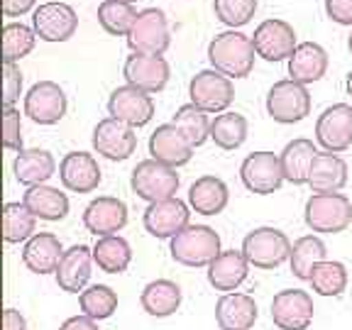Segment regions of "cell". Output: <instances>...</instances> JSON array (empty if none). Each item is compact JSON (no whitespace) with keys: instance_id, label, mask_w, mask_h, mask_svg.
<instances>
[{"instance_id":"cell-1","label":"cell","mask_w":352,"mask_h":330,"mask_svg":"<svg viewBox=\"0 0 352 330\" xmlns=\"http://www.w3.org/2000/svg\"><path fill=\"white\" fill-rule=\"evenodd\" d=\"M254 44L242 32H220L208 44V61L215 72L226 74L228 78L250 76L254 66Z\"/></svg>"},{"instance_id":"cell-2","label":"cell","mask_w":352,"mask_h":330,"mask_svg":"<svg viewBox=\"0 0 352 330\" xmlns=\"http://www.w3.org/2000/svg\"><path fill=\"white\" fill-rule=\"evenodd\" d=\"M171 259L184 267H210L220 254V235L208 226H188L171 237Z\"/></svg>"},{"instance_id":"cell-3","label":"cell","mask_w":352,"mask_h":330,"mask_svg":"<svg viewBox=\"0 0 352 330\" xmlns=\"http://www.w3.org/2000/svg\"><path fill=\"white\" fill-rule=\"evenodd\" d=\"M306 226L314 232L336 235L350 228L352 223V204L342 193H314L306 201L303 210Z\"/></svg>"},{"instance_id":"cell-4","label":"cell","mask_w":352,"mask_h":330,"mask_svg":"<svg viewBox=\"0 0 352 330\" xmlns=\"http://www.w3.org/2000/svg\"><path fill=\"white\" fill-rule=\"evenodd\" d=\"M292 242L276 228H254L242 240V254L250 262V267L257 270H276L286 259L292 257Z\"/></svg>"},{"instance_id":"cell-5","label":"cell","mask_w":352,"mask_h":330,"mask_svg":"<svg viewBox=\"0 0 352 330\" xmlns=\"http://www.w3.org/2000/svg\"><path fill=\"white\" fill-rule=\"evenodd\" d=\"M132 191L140 198L157 204V201H166V198H176L179 191V174L174 166H166L157 160H144L135 166L132 171Z\"/></svg>"},{"instance_id":"cell-6","label":"cell","mask_w":352,"mask_h":330,"mask_svg":"<svg viewBox=\"0 0 352 330\" xmlns=\"http://www.w3.org/2000/svg\"><path fill=\"white\" fill-rule=\"evenodd\" d=\"M169 25H166L164 12L157 10V8H147V10L140 12L130 34H127V44H130L132 54L162 56L169 50Z\"/></svg>"},{"instance_id":"cell-7","label":"cell","mask_w":352,"mask_h":330,"mask_svg":"<svg viewBox=\"0 0 352 330\" xmlns=\"http://www.w3.org/2000/svg\"><path fill=\"white\" fill-rule=\"evenodd\" d=\"M267 113L281 125L301 122L311 113V96H308L306 86L292 81V78L276 81L267 96Z\"/></svg>"},{"instance_id":"cell-8","label":"cell","mask_w":352,"mask_h":330,"mask_svg":"<svg viewBox=\"0 0 352 330\" xmlns=\"http://www.w3.org/2000/svg\"><path fill=\"white\" fill-rule=\"evenodd\" d=\"M188 96L196 108L206 110V113H226L230 108L232 98H235V88L232 81L226 74L215 72V69H206L198 72L188 83Z\"/></svg>"},{"instance_id":"cell-9","label":"cell","mask_w":352,"mask_h":330,"mask_svg":"<svg viewBox=\"0 0 352 330\" xmlns=\"http://www.w3.org/2000/svg\"><path fill=\"white\" fill-rule=\"evenodd\" d=\"M240 179L248 191L259 193V196L279 191L281 184L286 182L281 157H276L274 152H252L242 162Z\"/></svg>"},{"instance_id":"cell-10","label":"cell","mask_w":352,"mask_h":330,"mask_svg":"<svg viewBox=\"0 0 352 330\" xmlns=\"http://www.w3.org/2000/svg\"><path fill=\"white\" fill-rule=\"evenodd\" d=\"M272 320L279 330H306L314 323V298L301 289H284L272 301Z\"/></svg>"},{"instance_id":"cell-11","label":"cell","mask_w":352,"mask_h":330,"mask_svg":"<svg viewBox=\"0 0 352 330\" xmlns=\"http://www.w3.org/2000/svg\"><path fill=\"white\" fill-rule=\"evenodd\" d=\"M316 140L325 152H345L352 144V108L336 103L325 108L316 122Z\"/></svg>"},{"instance_id":"cell-12","label":"cell","mask_w":352,"mask_h":330,"mask_svg":"<svg viewBox=\"0 0 352 330\" xmlns=\"http://www.w3.org/2000/svg\"><path fill=\"white\" fill-rule=\"evenodd\" d=\"M188 206L179 198H166V201H157L149 204L142 215L144 230L157 240H166V237H176L184 228H188Z\"/></svg>"},{"instance_id":"cell-13","label":"cell","mask_w":352,"mask_h":330,"mask_svg":"<svg viewBox=\"0 0 352 330\" xmlns=\"http://www.w3.org/2000/svg\"><path fill=\"white\" fill-rule=\"evenodd\" d=\"M25 116L37 125H56L66 116V96L59 83L39 81L25 96Z\"/></svg>"},{"instance_id":"cell-14","label":"cell","mask_w":352,"mask_h":330,"mask_svg":"<svg viewBox=\"0 0 352 330\" xmlns=\"http://www.w3.org/2000/svg\"><path fill=\"white\" fill-rule=\"evenodd\" d=\"M94 147L98 154H103L105 160H113V162L127 160L138 149L135 127L122 120H116V118H105L94 130Z\"/></svg>"},{"instance_id":"cell-15","label":"cell","mask_w":352,"mask_h":330,"mask_svg":"<svg viewBox=\"0 0 352 330\" xmlns=\"http://www.w3.org/2000/svg\"><path fill=\"white\" fill-rule=\"evenodd\" d=\"M78 28L76 10L66 3H44L34 10L32 30L44 42H66Z\"/></svg>"},{"instance_id":"cell-16","label":"cell","mask_w":352,"mask_h":330,"mask_svg":"<svg viewBox=\"0 0 352 330\" xmlns=\"http://www.w3.org/2000/svg\"><path fill=\"white\" fill-rule=\"evenodd\" d=\"M254 52L257 56L267 61H281L292 59V54L296 52V32L289 22L284 20H264L257 30H254Z\"/></svg>"},{"instance_id":"cell-17","label":"cell","mask_w":352,"mask_h":330,"mask_svg":"<svg viewBox=\"0 0 352 330\" xmlns=\"http://www.w3.org/2000/svg\"><path fill=\"white\" fill-rule=\"evenodd\" d=\"M122 76L127 86H135L144 94H160L162 88L169 83V64L164 56H149V54H132L125 59Z\"/></svg>"},{"instance_id":"cell-18","label":"cell","mask_w":352,"mask_h":330,"mask_svg":"<svg viewBox=\"0 0 352 330\" xmlns=\"http://www.w3.org/2000/svg\"><path fill=\"white\" fill-rule=\"evenodd\" d=\"M108 113H110V118L127 122V125H132V127H144L154 116V100H152V96L140 91V88L122 86L110 94Z\"/></svg>"},{"instance_id":"cell-19","label":"cell","mask_w":352,"mask_h":330,"mask_svg":"<svg viewBox=\"0 0 352 330\" xmlns=\"http://www.w3.org/2000/svg\"><path fill=\"white\" fill-rule=\"evenodd\" d=\"M83 226L96 237L118 235L127 226V206L122 204L120 198L98 196L83 210Z\"/></svg>"},{"instance_id":"cell-20","label":"cell","mask_w":352,"mask_h":330,"mask_svg":"<svg viewBox=\"0 0 352 330\" xmlns=\"http://www.w3.org/2000/svg\"><path fill=\"white\" fill-rule=\"evenodd\" d=\"M149 154H152V160L176 169V166H184L191 162L193 144L188 142L186 135L179 127L166 122V125H160L152 132V138H149Z\"/></svg>"},{"instance_id":"cell-21","label":"cell","mask_w":352,"mask_h":330,"mask_svg":"<svg viewBox=\"0 0 352 330\" xmlns=\"http://www.w3.org/2000/svg\"><path fill=\"white\" fill-rule=\"evenodd\" d=\"M59 179L64 188L74 193H91L100 184V166L88 152H69L59 164Z\"/></svg>"},{"instance_id":"cell-22","label":"cell","mask_w":352,"mask_h":330,"mask_svg":"<svg viewBox=\"0 0 352 330\" xmlns=\"http://www.w3.org/2000/svg\"><path fill=\"white\" fill-rule=\"evenodd\" d=\"M91 264H94V248L74 245L64 252L56 270V284L61 292L78 294L86 292V284L91 279Z\"/></svg>"},{"instance_id":"cell-23","label":"cell","mask_w":352,"mask_h":330,"mask_svg":"<svg viewBox=\"0 0 352 330\" xmlns=\"http://www.w3.org/2000/svg\"><path fill=\"white\" fill-rule=\"evenodd\" d=\"M250 274V262L245 259L242 250H226V252H220L218 257L210 262L208 267V284L213 286L215 292H223V294H232L237 292L245 279Z\"/></svg>"},{"instance_id":"cell-24","label":"cell","mask_w":352,"mask_h":330,"mask_svg":"<svg viewBox=\"0 0 352 330\" xmlns=\"http://www.w3.org/2000/svg\"><path fill=\"white\" fill-rule=\"evenodd\" d=\"M64 252L66 250L61 248V242L56 235H52V232H37V235L30 237L25 250H22V262L34 274H56Z\"/></svg>"},{"instance_id":"cell-25","label":"cell","mask_w":352,"mask_h":330,"mask_svg":"<svg viewBox=\"0 0 352 330\" xmlns=\"http://www.w3.org/2000/svg\"><path fill=\"white\" fill-rule=\"evenodd\" d=\"M215 320L220 330H252L257 320V303L248 294H223L215 303Z\"/></svg>"},{"instance_id":"cell-26","label":"cell","mask_w":352,"mask_h":330,"mask_svg":"<svg viewBox=\"0 0 352 330\" xmlns=\"http://www.w3.org/2000/svg\"><path fill=\"white\" fill-rule=\"evenodd\" d=\"M325 72H328V54L316 42H301L292 54V59H289L292 81L301 83V86L320 81L325 76Z\"/></svg>"},{"instance_id":"cell-27","label":"cell","mask_w":352,"mask_h":330,"mask_svg":"<svg viewBox=\"0 0 352 330\" xmlns=\"http://www.w3.org/2000/svg\"><path fill=\"white\" fill-rule=\"evenodd\" d=\"M347 184V164L333 152H318L311 164L308 186L314 193H338Z\"/></svg>"},{"instance_id":"cell-28","label":"cell","mask_w":352,"mask_h":330,"mask_svg":"<svg viewBox=\"0 0 352 330\" xmlns=\"http://www.w3.org/2000/svg\"><path fill=\"white\" fill-rule=\"evenodd\" d=\"M12 171H15V179L22 186H42L54 176L56 162L47 149H22L17 154L15 164H12Z\"/></svg>"},{"instance_id":"cell-29","label":"cell","mask_w":352,"mask_h":330,"mask_svg":"<svg viewBox=\"0 0 352 330\" xmlns=\"http://www.w3.org/2000/svg\"><path fill=\"white\" fill-rule=\"evenodd\" d=\"M228 186L218 176H201L188 188V206L201 215H218L228 206Z\"/></svg>"},{"instance_id":"cell-30","label":"cell","mask_w":352,"mask_h":330,"mask_svg":"<svg viewBox=\"0 0 352 330\" xmlns=\"http://www.w3.org/2000/svg\"><path fill=\"white\" fill-rule=\"evenodd\" d=\"M140 303H142L144 314L152 318H169L182 306V289L169 279L149 281L142 289Z\"/></svg>"},{"instance_id":"cell-31","label":"cell","mask_w":352,"mask_h":330,"mask_svg":"<svg viewBox=\"0 0 352 330\" xmlns=\"http://www.w3.org/2000/svg\"><path fill=\"white\" fill-rule=\"evenodd\" d=\"M318 157V149L311 140H294L284 147L281 152V166H284V179L294 186H303L308 184V174H311V164Z\"/></svg>"},{"instance_id":"cell-32","label":"cell","mask_w":352,"mask_h":330,"mask_svg":"<svg viewBox=\"0 0 352 330\" xmlns=\"http://www.w3.org/2000/svg\"><path fill=\"white\" fill-rule=\"evenodd\" d=\"M22 204L32 210L34 218L50 220V223L66 218V213H69V198H66V193H61L59 188L47 186V184L28 188L25 196H22Z\"/></svg>"},{"instance_id":"cell-33","label":"cell","mask_w":352,"mask_h":330,"mask_svg":"<svg viewBox=\"0 0 352 330\" xmlns=\"http://www.w3.org/2000/svg\"><path fill=\"white\" fill-rule=\"evenodd\" d=\"M94 262L105 274H122L132 262L130 242L120 235L98 237V242L94 245Z\"/></svg>"},{"instance_id":"cell-34","label":"cell","mask_w":352,"mask_h":330,"mask_svg":"<svg viewBox=\"0 0 352 330\" xmlns=\"http://www.w3.org/2000/svg\"><path fill=\"white\" fill-rule=\"evenodd\" d=\"M325 254H328V250H325V242L320 240L318 235L298 237L292 248V257H289L294 276H296V279L308 281L316 264L325 262Z\"/></svg>"},{"instance_id":"cell-35","label":"cell","mask_w":352,"mask_h":330,"mask_svg":"<svg viewBox=\"0 0 352 330\" xmlns=\"http://www.w3.org/2000/svg\"><path fill=\"white\" fill-rule=\"evenodd\" d=\"M34 223H37L34 213L20 201L3 206V237L8 245H17V242H25L32 235H37Z\"/></svg>"},{"instance_id":"cell-36","label":"cell","mask_w":352,"mask_h":330,"mask_svg":"<svg viewBox=\"0 0 352 330\" xmlns=\"http://www.w3.org/2000/svg\"><path fill=\"white\" fill-rule=\"evenodd\" d=\"M308 284L314 286V292L318 294V296H340L347 289L345 264L336 262V259H325V262L316 264Z\"/></svg>"},{"instance_id":"cell-37","label":"cell","mask_w":352,"mask_h":330,"mask_svg":"<svg viewBox=\"0 0 352 330\" xmlns=\"http://www.w3.org/2000/svg\"><path fill=\"white\" fill-rule=\"evenodd\" d=\"M140 12L132 8V3H122V0H103L98 6V22L100 28L108 34H130L132 25L138 20Z\"/></svg>"},{"instance_id":"cell-38","label":"cell","mask_w":352,"mask_h":330,"mask_svg":"<svg viewBox=\"0 0 352 330\" xmlns=\"http://www.w3.org/2000/svg\"><path fill=\"white\" fill-rule=\"evenodd\" d=\"M171 125L179 127L193 147H201V144L210 138V125H213V122L208 120V113H206V110L188 103L176 110V116L171 118Z\"/></svg>"},{"instance_id":"cell-39","label":"cell","mask_w":352,"mask_h":330,"mask_svg":"<svg viewBox=\"0 0 352 330\" xmlns=\"http://www.w3.org/2000/svg\"><path fill=\"white\" fill-rule=\"evenodd\" d=\"M210 140L220 149H237L248 140V120L240 113H223L210 125Z\"/></svg>"},{"instance_id":"cell-40","label":"cell","mask_w":352,"mask_h":330,"mask_svg":"<svg viewBox=\"0 0 352 330\" xmlns=\"http://www.w3.org/2000/svg\"><path fill=\"white\" fill-rule=\"evenodd\" d=\"M78 303H81L83 316L94 320H105L118 311V294L105 284H94L86 292H81Z\"/></svg>"},{"instance_id":"cell-41","label":"cell","mask_w":352,"mask_h":330,"mask_svg":"<svg viewBox=\"0 0 352 330\" xmlns=\"http://www.w3.org/2000/svg\"><path fill=\"white\" fill-rule=\"evenodd\" d=\"M37 32L22 22H8L3 28V61H20L34 50Z\"/></svg>"},{"instance_id":"cell-42","label":"cell","mask_w":352,"mask_h":330,"mask_svg":"<svg viewBox=\"0 0 352 330\" xmlns=\"http://www.w3.org/2000/svg\"><path fill=\"white\" fill-rule=\"evenodd\" d=\"M215 17L228 28H242L254 17L257 0H215Z\"/></svg>"},{"instance_id":"cell-43","label":"cell","mask_w":352,"mask_h":330,"mask_svg":"<svg viewBox=\"0 0 352 330\" xmlns=\"http://www.w3.org/2000/svg\"><path fill=\"white\" fill-rule=\"evenodd\" d=\"M22 94V74L15 61H3V108H15Z\"/></svg>"},{"instance_id":"cell-44","label":"cell","mask_w":352,"mask_h":330,"mask_svg":"<svg viewBox=\"0 0 352 330\" xmlns=\"http://www.w3.org/2000/svg\"><path fill=\"white\" fill-rule=\"evenodd\" d=\"M3 144L6 149L22 152V120L15 108L3 110Z\"/></svg>"},{"instance_id":"cell-45","label":"cell","mask_w":352,"mask_h":330,"mask_svg":"<svg viewBox=\"0 0 352 330\" xmlns=\"http://www.w3.org/2000/svg\"><path fill=\"white\" fill-rule=\"evenodd\" d=\"M325 12L338 25H352V0H325Z\"/></svg>"},{"instance_id":"cell-46","label":"cell","mask_w":352,"mask_h":330,"mask_svg":"<svg viewBox=\"0 0 352 330\" xmlns=\"http://www.w3.org/2000/svg\"><path fill=\"white\" fill-rule=\"evenodd\" d=\"M32 6H34V0H3V15L20 17L32 10Z\"/></svg>"},{"instance_id":"cell-47","label":"cell","mask_w":352,"mask_h":330,"mask_svg":"<svg viewBox=\"0 0 352 330\" xmlns=\"http://www.w3.org/2000/svg\"><path fill=\"white\" fill-rule=\"evenodd\" d=\"M59 330H100L98 323L94 318H88V316H72V318H66L61 323Z\"/></svg>"},{"instance_id":"cell-48","label":"cell","mask_w":352,"mask_h":330,"mask_svg":"<svg viewBox=\"0 0 352 330\" xmlns=\"http://www.w3.org/2000/svg\"><path fill=\"white\" fill-rule=\"evenodd\" d=\"M28 323H25V316L15 308H6V314H3V330H25Z\"/></svg>"},{"instance_id":"cell-49","label":"cell","mask_w":352,"mask_h":330,"mask_svg":"<svg viewBox=\"0 0 352 330\" xmlns=\"http://www.w3.org/2000/svg\"><path fill=\"white\" fill-rule=\"evenodd\" d=\"M345 86H347V94L352 96V72L347 74V83H345Z\"/></svg>"},{"instance_id":"cell-50","label":"cell","mask_w":352,"mask_h":330,"mask_svg":"<svg viewBox=\"0 0 352 330\" xmlns=\"http://www.w3.org/2000/svg\"><path fill=\"white\" fill-rule=\"evenodd\" d=\"M347 47H350V52H352V34H350V39H347Z\"/></svg>"},{"instance_id":"cell-51","label":"cell","mask_w":352,"mask_h":330,"mask_svg":"<svg viewBox=\"0 0 352 330\" xmlns=\"http://www.w3.org/2000/svg\"><path fill=\"white\" fill-rule=\"evenodd\" d=\"M122 3H135V0H122Z\"/></svg>"}]
</instances>
